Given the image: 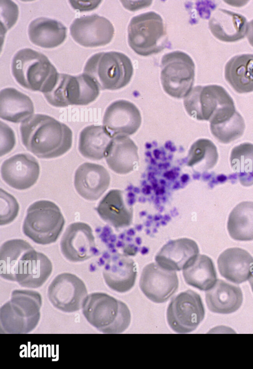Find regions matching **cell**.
Masks as SVG:
<instances>
[{
    "label": "cell",
    "mask_w": 253,
    "mask_h": 369,
    "mask_svg": "<svg viewBox=\"0 0 253 369\" xmlns=\"http://www.w3.org/2000/svg\"><path fill=\"white\" fill-rule=\"evenodd\" d=\"M28 32L33 44L48 49L56 47L64 41L67 28L56 20L39 17L30 23Z\"/></svg>",
    "instance_id": "4316f807"
},
{
    "label": "cell",
    "mask_w": 253,
    "mask_h": 369,
    "mask_svg": "<svg viewBox=\"0 0 253 369\" xmlns=\"http://www.w3.org/2000/svg\"><path fill=\"white\" fill-rule=\"evenodd\" d=\"M246 35L249 43L253 47V19L248 24Z\"/></svg>",
    "instance_id": "74e56055"
},
{
    "label": "cell",
    "mask_w": 253,
    "mask_h": 369,
    "mask_svg": "<svg viewBox=\"0 0 253 369\" xmlns=\"http://www.w3.org/2000/svg\"><path fill=\"white\" fill-rule=\"evenodd\" d=\"M240 287L217 279L214 285L206 293V302L212 312L229 314L237 311L243 302Z\"/></svg>",
    "instance_id": "d4e9b609"
},
{
    "label": "cell",
    "mask_w": 253,
    "mask_h": 369,
    "mask_svg": "<svg viewBox=\"0 0 253 369\" xmlns=\"http://www.w3.org/2000/svg\"><path fill=\"white\" fill-rule=\"evenodd\" d=\"M82 309L87 321L104 333H122L130 322L131 315L127 306L104 293L87 295Z\"/></svg>",
    "instance_id": "5b68a950"
},
{
    "label": "cell",
    "mask_w": 253,
    "mask_h": 369,
    "mask_svg": "<svg viewBox=\"0 0 253 369\" xmlns=\"http://www.w3.org/2000/svg\"><path fill=\"white\" fill-rule=\"evenodd\" d=\"M110 182L109 172L103 166L85 162L80 165L74 176L78 193L89 201L98 199L108 189Z\"/></svg>",
    "instance_id": "d6986e66"
},
{
    "label": "cell",
    "mask_w": 253,
    "mask_h": 369,
    "mask_svg": "<svg viewBox=\"0 0 253 369\" xmlns=\"http://www.w3.org/2000/svg\"><path fill=\"white\" fill-rule=\"evenodd\" d=\"M1 204L4 207L1 209L0 225H4L12 221L16 217L19 210V205L15 199L5 191L0 190Z\"/></svg>",
    "instance_id": "d590c367"
},
{
    "label": "cell",
    "mask_w": 253,
    "mask_h": 369,
    "mask_svg": "<svg viewBox=\"0 0 253 369\" xmlns=\"http://www.w3.org/2000/svg\"><path fill=\"white\" fill-rule=\"evenodd\" d=\"M95 209L103 220L116 228L128 226L132 222V209L125 203L121 190L109 191Z\"/></svg>",
    "instance_id": "484cf974"
},
{
    "label": "cell",
    "mask_w": 253,
    "mask_h": 369,
    "mask_svg": "<svg viewBox=\"0 0 253 369\" xmlns=\"http://www.w3.org/2000/svg\"><path fill=\"white\" fill-rule=\"evenodd\" d=\"M52 270L48 257L25 240H10L0 247V275L3 279L16 281L23 287L37 288L44 283Z\"/></svg>",
    "instance_id": "6da1fadb"
},
{
    "label": "cell",
    "mask_w": 253,
    "mask_h": 369,
    "mask_svg": "<svg viewBox=\"0 0 253 369\" xmlns=\"http://www.w3.org/2000/svg\"><path fill=\"white\" fill-rule=\"evenodd\" d=\"M0 173L3 180L9 186L17 190H25L36 183L40 174V166L33 156L19 154L3 162Z\"/></svg>",
    "instance_id": "e0dca14e"
},
{
    "label": "cell",
    "mask_w": 253,
    "mask_h": 369,
    "mask_svg": "<svg viewBox=\"0 0 253 369\" xmlns=\"http://www.w3.org/2000/svg\"><path fill=\"white\" fill-rule=\"evenodd\" d=\"M105 158L109 167L113 171L127 174L133 170L138 162V148L127 136H116L111 140Z\"/></svg>",
    "instance_id": "603a6c76"
},
{
    "label": "cell",
    "mask_w": 253,
    "mask_h": 369,
    "mask_svg": "<svg viewBox=\"0 0 253 369\" xmlns=\"http://www.w3.org/2000/svg\"><path fill=\"white\" fill-rule=\"evenodd\" d=\"M224 76L236 92L243 94L253 92V54L232 57L225 66Z\"/></svg>",
    "instance_id": "f1b7e54d"
},
{
    "label": "cell",
    "mask_w": 253,
    "mask_h": 369,
    "mask_svg": "<svg viewBox=\"0 0 253 369\" xmlns=\"http://www.w3.org/2000/svg\"><path fill=\"white\" fill-rule=\"evenodd\" d=\"M199 252L195 241L189 238H180L165 244L156 255L155 261L165 269L179 271L190 265Z\"/></svg>",
    "instance_id": "ffe728a7"
},
{
    "label": "cell",
    "mask_w": 253,
    "mask_h": 369,
    "mask_svg": "<svg viewBox=\"0 0 253 369\" xmlns=\"http://www.w3.org/2000/svg\"><path fill=\"white\" fill-rule=\"evenodd\" d=\"M74 41L85 47H97L109 43L114 34L111 22L104 17L94 14L75 19L70 27Z\"/></svg>",
    "instance_id": "5bb4252c"
},
{
    "label": "cell",
    "mask_w": 253,
    "mask_h": 369,
    "mask_svg": "<svg viewBox=\"0 0 253 369\" xmlns=\"http://www.w3.org/2000/svg\"><path fill=\"white\" fill-rule=\"evenodd\" d=\"M99 89L95 81L84 73L77 76L60 73L53 89L43 95L54 106L85 105L97 98Z\"/></svg>",
    "instance_id": "30bf717a"
},
{
    "label": "cell",
    "mask_w": 253,
    "mask_h": 369,
    "mask_svg": "<svg viewBox=\"0 0 253 369\" xmlns=\"http://www.w3.org/2000/svg\"><path fill=\"white\" fill-rule=\"evenodd\" d=\"M12 74L22 87L43 94L54 87L58 73L43 54L31 49L19 50L14 55L11 65Z\"/></svg>",
    "instance_id": "277c9868"
},
{
    "label": "cell",
    "mask_w": 253,
    "mask_h": 369,
    "mask_svg": "<svg viewBox=\"0 0 253 369\" xmlns=\"http://www.w3.org/2000/svg\"><path fill=\"white\" fill-rule=\"evenodd\" d=\"M20 130L25 147L39 158L58 157L72 146L70 128L47 115H31L22 122Z\"/></svg>",
    "instance_id": "7a4b0ae2"
},
{
    "label": "cell",
    "mask_w": 253,
    "mask_h": 369,
    "mask_svg": "<svg viewBox=\"0 0 253 369\" xmlns=\"http://www.w3.org/2000/svg\"><path fill=\"white\" fill-rule=\"evenodd\" d=\"M245 128L244 120L236 111L232 115L220 121L210 122V129L214 137L220 143L227 144L239 138Z\"/></svg>",
    "instance_id": "e575fe53"
},
{
    "label": "cell",
    "mask_w": 253,
    "mask_h": 369,
    "mask_svg": "<svg viewBox=\"0 0 253 369\" xmlns=\"http://www.w3.org/2000/svg\"><path fill=\"white\" fill-rule=\"evenodd\" d=\"M42 298L37 291L15 290L9 301L0 309V332L26 334L33 330L40 319Z\"/></svg>",
    "instance_id": "3957f363"
},
{
    "label": "cell",
    "mask_w": 253,
    "mask_h": 369,
    "mask_svg": "<svg viewBox=\"0 0 253 369\" xmlns=\"http://www.w3.org/2000/svg\"><path fill=\"white\" fill-rule=\"evenodd\" d=\"M128 43L137 54L148 56L158 53L169 46L161 16L154 11L131 18L127 29Z\"/></svg>",
    "instance_id": "9c48e42d"
},
{
    "label": "cell",
    "mask_w": 253,
    "mask_h": 369,
    "mask_svg": "<svg viewBox=\"0 0 253 369\" xmlns=\"http://www.w3.org/2000/svg\"><path fill=\"white\" fill-rule=\"evenodd\" d=\"M113 137L104 126L91 125L80 133L79 150L88 159L100 160L105 157Z\"/></svg>",
    "instance_id": "f546056e"
},
{
    "label": "cell",
    "mask_w": 253,
    "mask_h": 369,
    "mask_svg": "<svg viewBox=\"0 0 253 369\" xmlns=\"http://www.w3.org/2000/svg\"><path fill=\"white\" fill-rule=\"evenodd\" d=\"M161 81L163 89L170 96L185 98L192 89L195 64L185 53L174 51L164 55L161 63Z\"/></svg>",
    "instance_id": "8fae6325"
},
{
    "label": "cell",
    "mask_w": 253,
    "mask_h": 369,
    "mask_svg": "<svg viewBox=\"0 0 253 369\" xmlns=\"http://www.w3.org/2000/svg\"><path fill=\"white\" fill-rule=\"evenodd\" d=\"M61 251L64 257L72 262H83L96 255L94 237L91 227L78 222L66 228L60 242Z\"/></svg>",
    "instance_id": "2e32d148"
},
{
    "label": "cell",
    "mask_w": 253,
    "mask_h": 369,
    "mask_svg": "<svg viewBox=\"0 0 253 369\" xmlns=\"http://www.w3.org/2000/svg\"><path fill=\"white\" fill-rule=\"evenodd\" d=\"M183 104L191 117L199 120L218 121L236 111L233 99L221 86H197L185 97Z\"/></svg>",
    "instance_id": "8992f818"
},
{
    "label": "cell",
    "mask_w": 253,
    "mask_h": 369,
    "mask_svg": "<svg viewBox=\"0 0 253 369\" xmlns=\"http://www.w3.org/2000/svg\"><path fill=\"white\" fill-rule=\"evenodd\" d=\"M103 275L106 284L120 293L126 292L134 285L137 275L134 261L122 254H114L106 262Z\"/></svg>",
    "instance_id": "7402d4cb"
},
{
    "label": "cell",
    "mask_w": 253,
    "mask_h": 369,
    "mask_svg": "<svg viewBox=\"0 0 253 369\" xmlns=\"http://www.w3.org/2000/svg\"><path fill=\"white\" fill-rule=\"evenodd\" d=\"M186 283L202 291L212 288L217 279V274L212 260L205 255H198L194 261L183 270Z\"/></svg>",
    "instance_id": "4dcf8cb0"
},
{
    "label": "cell",
    "mask_w": 253,
    "mask_h": 369,
    "mask_svg": "<svg viewBox=\"0 0 253 369\" xmlns=\"http://www.w3.org/2000/svg\"><path fill=\"white\" fill-rule=\"evenodd\" d=\"M139 286L149 300L162 303L175 292L178 287V279L175 271L165 269L156 263H152L143 269Z\"/></svg>",
    "instance_id": "9a60e30c"
},
{
    "label": "cell",
    "mask_w": 253,
    "mask_h": 369,
    "mask_svg": "<svg viewBox=\"0 0 253 369\" xmlns=\"http://www.w3.org/2000/svg\"><path fill=\"white\" fill-rule=\"evenodd\" d=\"M130 59L117 52H101L92 55L86 61L84 73L89 76L100 89H120L130 82L133 74Z\"/></svg>",
    "instance_id": "52a82bcc"
},
{
    "label": "cell",
    "mask_w": 253,
    "mask_h": 369,
    "mask_svg": "<svg viewBox=\"0 0 253 369\" xmlns=\"http://www.w3.org/2000/svg\"><path fill=\"white\" fill-rule=\"evenodd\" d=\"M34 112L33 103L26 95L13 88L0 92V117L13 123L23 121Z\"/></svg>",
    "instance_id": "83f0119b"
},
{
    "label": "cell",
    "mask_w": 253,
    "mask_h": 369,
    "mask_svg": "<svg viewBox=\"0 0 253 369\" xmlns=\"http://www.w3.org/2000/svg\"><path fill=\"white\" fill-rule=\"evenodd\" d=\"M204 316L205 309L201 297L191 290L182 292L174 297L167 312L169 325L178 333L194 331Z\"/></svg>",
    "instance_id": "7c38bea8"
},
{
    "label": "cell",
    "mask_w": 253,
    "mask_h": 369,
    "mask_svg": "<svg viewBox=\"0 0 253 369\" xmlns=\"http://www.w3.org/2000/svg\"><path fill=\"white\" fill-rule=\"evenodd\" d=\"M227 227L232 239L253 240V202L244 201L236 206L229 215Z\"/></svg>",
    "instance_id": "1f68e13d"
},
{
    "label": "cell",
    "mask_w": 253,
    "mask_h": 369,
    "mask_svg": "<svg viewBox=\"0 0 253 369\" xmlns=\"http://www.w3.org/2000/svg\"><path fill=\"white\" fill-rule=\"evenodd\" d=\"M65 220L59 208L53 202L41 200L29 206L23 225L24 234L34 242L47 245L55 242Z\"/></svg>",
    "instance_id": "ba28073f"
},
{
    "label": "cell",
    "mask_w": 253,
    "mask_h": 369,
    "mask_svg": "<svg viewBox=\"0 0 253 369\" xmlns=\"http://www.w3.org/2000/svg\"><path fill=\"white\" fill-rule=\"evenodd\" d=\"M0 156L10 152L15 144V137L12 129L3 122H0Z\"/></svg>",
    "instance_id": "8d00e7d4"
},
{
    "label": "cell",
    "mask_w": 253,
    "mask_h": 369,
    "mask_svg": "<svg viewBox=\"0 0 253 369\" xmlns=\"http://www.w3.org/2000/svg\"><path fill=\"white\" fill-rule=\"evenodd\" d=\"M217 265L223 277L234 283L240 284L251 277L253 273V258L244 249L230 248L220 254Z\"/></svg>",
    "instance_id": "44dd1931"
},
{
    "label": "cell",
    "mask_w": 253,
    "mask_h": 369,
    "mask_svg": "<svg viewBox=\"0 0 253 369\" xmlns=\"http://www.w3.org/2000/svg\"><path fill=\"white\" fill-rule=\"evenodd\" d=\"M218 153L211 140L200 139L191 146L187 157V165L202 170L212 168L217 163Z\"/></svg>",
    "instance_id": "836d02e7"
},
{
    "label": "cell",
    "mask_w": 253,
    "mask_h": 369,
    "mask_svg": "<svg viewBox=\"0 0 253 369\" xmlns=\"http://www.w3.org/2000/svg\"><path fill=\"white\" fill-rule=\"evenodd\" d=\"M141 123L140 112L133 103L120 100L106 108L103 118V126L114 137L133 134Z\"/></svg>",
    "instance_id": "ac0fdd59"
},
{
    "label": "cell",
    "mask_w": 253,
    "mask_h": 369,
    "mask_svg": "<svg viewBox=\"0 0 253 369\" xmlns=\"http://www.w3.org/2000/svg\"><path fill=\"white\" fill-rule=\"evenodd\" d=\"M249 282H250V285H251L252 290L253 292V273L251 277H250V278L249 279Z\"/></svg>",
    "instance_id": "f35d334b"
},
{
    "label": "cell",
    "mask_w": 253,
    "mask_h": 369,
    "mask_svg": "<svg viewBox=\"0 0 253 369\" xmlns=\"http://www.w3.org/2000/svg\"><path fill=\"white\" fill-rule=\"evenodd\" d=\"M87 296V289L83 281L76 275L67 272L57 275L47 289V297L52 305L65 313L80 310Z\"/></svg>",
    "instance_id": "4fadbf2b"
},
{
    "label": "cell",
    "mask_w": 253,
    "mask_h": 369,
    "mask_svg": "<svg viewBox=\"0 0 253 369\" xmlns=\"http://www.w3.org/2000/svg\"><path fill=\"white\" fill-rule=\"evenodd\" d=\"M233 170L239 175L241 182L244 185L253 184V144L244 143L235 147L230 158Z\"/></svg>",
    "instance_id": "d6a6232c"
},
{
    "label": "cell",
    "mask_w": 253,
    "mask_h": 369,
    "mask_svg": "<svg viewBox=\"0 0 253 369\" xmlns=\"http://www.w3.org/2000/svg\"><path fill=\"white\" fill-rule=\"evenodd\" d=\"M248 22L242 15L230 10L218 9L209 22L212 35L224 42H235L246 35Z\"/></svg>",
    "instance_id": "cb8c5ba5"
}]
</instances>
